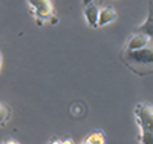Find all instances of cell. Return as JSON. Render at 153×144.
I'll list each match as a JSON object with an SVG mask.
<instances>
[{
  "mask_svg": "<svg viewBox=\"0 0 153 144\" xmlns=\"http://www.w3.org/2000/svg\"><path fill=\"white\" fill-rule=\"evenodd\" d=\"M120 58L123 64L132 71L133 74L144 77L153 74V38L139 49H126L123 48L120 52Z\"/></svg>",
  "mask_w": 153,
  "mask_h": 144,
  "instance_id": "1",
  "label": "cell"
},
{
  "mask_svg": "<svg viewBox=\"0 0 153 144\" xmlns=\"http://www.w3.org/2000/svg\"><path fill=\"white\" fill-rule=\"evenodd\" d=\"M135 121L139 129V143L153 144V106L150 103H138L133 110Z\"/></svg>",
  "mask_w": 153,
  "mask_h": 144,
  "instance_id": "2",
  "label": "cell"
},
{
  "mask_svg": "<svg viewBox=\"0 0 153 144\" xmlns=\"http://www.w3.org/2000/svg\"><path fill=\"white\" fill-rule=\"evenodd\" d=\"M26 3L37 26L58 23V17L55 14L52 0H26Z\"/></svg>",
  "mask_w": 153,
  "mask_h": 144,
  "instance_id": "3",
  "label": "cell"
},
{
  "mask_svg": "<svg viewBox=\"0 0 153 144\" xmlns=\"http://www.w3.org/2000/svg\"><path fill=\"white\" fill-rule=\"evenodd\" d=\"M83 14L86 19L87 26H91L92 29L98 28V17H100V8L95 3H89L86 6H83Z\"/></svg>",
  "mask_w": 153,
  "mask_h": 144,
  "instance_id": "4",
  "label": "cell"
},
{
  "mask_svg": "<svg viewBox=\"0 0 153 144\" xmlns=\"http://www.w3.org/2000/svg\"><path fill=\"white\" fill-rule=\"evenodd\" d=\"M149 42H150V37H149L147 34L133 31L132 35L127 38V42H126L124 48H126V49H139V48L146 46Z\"/></svg>",
  "mask_w": 153,
  "mask_h": 144,
  "instance_id": "5",
  "label": "cell"
},
{
  "mask_svg": "<svg viewBox=\"0 0 153 144\" xmlns=\"http://www.w3.org/2000/svg\"><path fill=\"white\" fill-rule=\"evenodd\" d=\"M136 32H143V34H147L150 38H153V2L150 0L149 2V12H147V17H146V22L141 23L139 26L133 29Z\"/></svg>",
  "mask_w": 153,
  "mask_h": 144,
  "instance_id": "6",
  "label": "cell"
},
{
  "mask_svg": "<svg viewBox=\"0 0 153 144\" xmlns=\"http://www.w3.org/2000/svg\"><path fill=\"white\" fill-rule=\"evenodd\" d=\"M118 17L117 11L112 6H104V8H100V17H98V28H103V26L115 22Z\"/></svg>",
  "mask_w": 153,
  "mask_h": 144,
  "instance_id": "7",
  "label": "cell"
},
{
  "mask_svg": "<svg viewBox=\"0 0 153 144\" xmlns=\"http://www.w3.org/2000/svg\"><path fill=\"white\" fill-rule=\"evenodd\" d=\"M104 143H106V135H104V130H101V129L91 132L81 141V144H104Z\"/></svg>",
  "mask_w": 153,
  "mask_h": 144,
  "instance_id": "8",
  "label": "cell"
},
{
  "mask_svg": "<svg viewBox=\"0 0 153 144\" xmlns=\"http://www.w3.org/2000/svg\"><path fill=\"white\" fill-rule=\"evenodd\" d=\"M11 109L6 106V104H3V103H0V127H5L8 123H9V120H11Z\"/></svg>",
  "mask_w": 153,
  "mask_h": 144,
  "instance_id": "9",
  "label": "cell"
},
{
  "mask_svg": "<svg viewBox=\"0 0 153 144\" xmlns=\"http://www.w3.org/2000/svg\"><path fill=\"white\" fill-rule=\"evenodd\" d=\"M2 66H3V55H2V51H0V74H2Z\"/></svg>",
  "mask_w": 153,
  "mask_h": 144,
  "instance_id": "10",
  "label": "cell"
},
{
  "mask_svg": "<svg viewBox=\"0 0 153 144\" xmlns=\"http://www.w3.org/2000/svg\"><path fill=\"white\" fill-rule=\"evenodd\" d=\"M2 143H16V144H19V141H16V140H12V138H6V140H3Z\"/></svg>",
  "mask_w": 153,
  "mask_h": 144,
  "instance_id": "11",
  "label": "cell"
},
{
  "mask_svg": "<svg viewBox=\"0 0 153 144\" xmlns=\"http://www.w3.org/2000/svg\"><path fill=\"white\" fill-rule=\"evenodd\" d=\"M83 2V6H86V5H89V3H94L95 0H81Z\"/></svg>",
  "mask_w": 153,
  "mask_h": 144,
  "instance_id": "12",
  "label": "cell"
}]
</instances>
